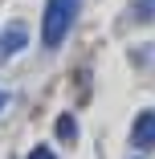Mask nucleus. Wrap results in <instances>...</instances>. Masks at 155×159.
Returning a JSON list of instances; mask_svg holds the SVG:
<instances>
[{
  "label": "nucleus",
  "mask_w": 155,
  "mask_h": 159,
  "mask_svg": "<svg viewBox=\"0 0 155 159\" xmlns=\"http://www.w3.org/2000/svg\"><path fill=\"white\" fill-rule=\"evenodd\" d=\"M131 16L135 20H151L155 16V0H131Z\"/></svg>",
  "instance_id": "39448f33"
},
{
  "label": "nucleus",
  "mask_w": 155,
  "mask_h": 159,
  "mask_svg": "<svg viewBox=\"0 0 155 159\" xmlns=\"http://www.w3.org/2000/svg\"><path fill=\"white\" fill-rule=\"evenodd\" d=\"M78 8H82V0H49L45 4V20H41V45L45 49H57L70 37V29L78 20Z\"/></svg>",
  "instance_id": "f257e3e1"
},
{
  "label": "nucleus",
  "mask_w": 155,
  "mask_h": 159,
  "mask_svg": "<svg viewBox=\"0 0 155 159\" xmlns=\"http://www.w3.org/2000/svg\"><path fill=\"white\" fill-rule=\"evenodd\" d=\"M29 45V29L25 25H8V29H0V61H8L12 53H21Z\"/></svg>",
  "instance_id": "7ed1b4c3"
},
{
  "label": "nucleus",
  "mask_w": 155,
  "mask_h": 159,
  "mask_svg": "<svg viewBox=\"0 0 155 159\" xmlns=\"http://www.w3.org/2000/svg\"><path fill=\"white\" fill-rule=\"evenodd\" d=\"M131 147H139V151H151V147H155V110H143V114L135 118V126H131Z\"/></svg>",
  "instance_id": "f03ea898"
},
{
  "label": "nucleus",
  "mask_w": 155,
  "mask_h": 159,
  "mask_svg": "<svg viewBox=\"0 0 155 159\" xmlns=\"http://www.w3.org/2000/svg\"><path fill=\"white\" fill-rule=\"evenodd\" d=\"M4 102H8V94H4V90H0V110H4Z\"/></svg>",
  "instance_id": "0eeeda50"
},
{
  "label": "nucleus",
  "mask_w": 155,
  "mask_h": 159,
  "mask_svg": "<svg viewBox=\"0 0 155 159\" xmlns=\"http://www.w3.org/2000/svg\"><path fill=\"white\" fill-rule=\"evenodd\" d=\"M74 135H78L74 114H61V118H57V139H61V143H74Z\"/></svg>",
  "instance_id": "20e7f679"
},
{
  "label": "nucleus",
  "mask_w": 155,
  "mask_h": 159,
  "mask_svg": "<svg viewBox=\"0 0 155 159\" xmlns=\"http://www.w3.org/2000/svg\"><path fill=\"white\" fill-rule=\"evenodd\" d=\"M29 159H57L49 147H33V151H29Z\"/></svg>",
  "instance_id": "423d86ee"
}]
</instances>
